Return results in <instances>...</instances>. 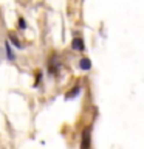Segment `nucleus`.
Listing matches in <instances>:
<instances>
[{
	"instance_id": "obj_5",
	"label": "nucleus",
	"mask_w": 144,
	"mask_h": 149,
	"mask_svg": "<svg viewBox=\"0 0 144 149\" xmlns=\"http://www.w3.org/2000/svg\"><path fill=\"white\" fill-rule=\"evenodd\" d=\"M5 50H6V56H8L9 61H14V59H16V56H14V53H12V50H11V47H9L8 42L5 44Z\"/></svg>"
},
{
	"instance_id": "obj_6",
	"label": "nucleus",
	"mask_w": 144,
	"mask_h": 149,
	"mask_svg": "<svg viewBox=\"0 0 144 149\" xmlns=\"http://www.w3.org/2000/svg\"><path fill=\"white\" fill-rule=\"evenodd\" d=\"M78 93H79V87H74V88H73V90H71V92H68V93H67V95H65V98H67V100H70V98H73V96H76V95H78Z\"/></svg>"
},
{
	"instance_id": "obj_7",
	"label": "nucleus",
	"mask_w": 144,
	"mask_h": 149,
	"mask_svg": "<svg viewBox=\"0 0 144 149\" xmlns=\"http://www.w3.org/2000/svg\"><path fill=\"white\" fill-rule=\"evenodd\" d=\"M19 26H20L22 28V30H25V28H26V23H25V20H23V19L20 17V19H19Z\"/></svg>"
},
{
	"instance_id": "obj_3",
	"label": "nucleus",
	"mask_w": 144,
	"mask_h": 149,
	"mask_svg": "<svg viewBox=\"0 0 144 149\" xmlns=\"http://www.w3.org/2000/svg\"><path fill=\"white\" fill-rule=\"evenodd\" d=\"M9 42H11V44L14 45V47H17V48H22V44H20V40L17 39V36L14 34V33H9Z\"/></svg>"
},
{
	"instance_id": "obj_8",
	"label": "nucleus",
	"mask_w": 144,
	"mask_h": 149,
	"mask_svg": "<svg viewBox=\"0 0 144 149\" xmlns=\"http://www.w3.org/2000/svg\"><path fill=\"white\" fill-rule=\"evenodd\" d=\"M0 54H2V50H0Z\"/></svg>"
},
{
	"instance_id": "obj_4",
	"label": "nucleus",
	"mask_w": 144,
	"mask_h": 149,
	"mask_svg": "<svg viewBox=\"0 0 144 149\" xmlns=\"http://www.w3.org/2000/svg\"><path fill=\"white\" fill-rule=\"evenodd\" d=\"M79 67H81L82 70H90V68H91V62H90V59H87V58L81 59V62H79Z\"/></svg>"
},
{
	"instance_id": "obj_2",
	"label": "nucleus",
	"mask_w": 144,
	"mask_h": 149,
	"mask_svg": "<svg viewBox=\"0 0 144 149\" xmlns=\"http://www.w3.org/2000/svg\"><path fill=\"white\" fill-rule=\"evenodd\" d=\"M71 47H73V50H76V51H84V42L81 37H74L73 42H71Z\"/></svg>"
},
{
	"instance_id": "obj_1",
	"label": "nucleus",
	"mask_w": 144,
	"mask_h": 149,
	"mask_svg": "<svg viewBox=\"0 0 144 149\" xmlns=\"http://www.w3.org/2000/svg\"><path fill=\"white\" fill-rule=\"evenodd\" d=\"M90 132H91V129H90V127H85V129L82 130V137H81V149H90V141H91Z\"/></svg>"
}]
</instances>
